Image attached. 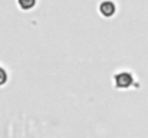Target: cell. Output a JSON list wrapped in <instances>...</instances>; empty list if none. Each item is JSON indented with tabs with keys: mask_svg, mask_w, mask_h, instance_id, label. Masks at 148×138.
I'll use <instances>...</instances> for the list:
<instances>
[{
	"mask_svg": "<svg viewBox=\"0 0 148 138\" xmlns=\"http://www.w3.org/2000/svg\"><path fill=\"white\" fill-rule=\"evenodd\" d=\"M132 82H134L132 75L128 72H121L115 76V85L118 88H130L132 85Z\"/></svg>",
	"mask_w": 148,
	"mask_h": 138,
	"instance_id": "1",
	"label": "cell"
},
{
	"mask_svg": "<svg viewBox=\"0 0 148 138\" xmlns=\"http://www.w3.org/2000/svg\"><path fill=\"white\" fill-rule=\"evenodd\" d=\"M115 10H116V7H115V4H114L111 0H105V1H102V3L99 4V12H101V14L105 16V17L114 16Z\"/></svg>",
	"mask_w": 148,
	"mask_h": 138,
	"instance_id": "2",
	"label": "cell"
},
{
	"mask_svg": "<svg viewBox=\"0 0 148 138\" xmlns=\"http://www.w3.org/2000/svg\"><path fill=\"white\" fill-rule=\"evenodd\" d=\"M17 3H19V7L22 10H30L35 7L36 0H17Z\"/></svg>",
	"mask_w": 148,
	"mask_h": 138,
	"instance_id": "3",
	"label": "cell"
},
{
	"mask_svg": "<svg viewBox=\"0 0 148 138\" xmlns=\"http://www.w3.org/2000/svg\"><path fill=\"white\" fill-rule=\"evenodd\" d=\"M6 81H7V72L0 66V87H1V85H4V84H6Z\"/></svg>",
	"mask_w": 148,
	"mask_h": 138,
	"instance_id": "4",
	"label": "cell"
}]
</instances>
